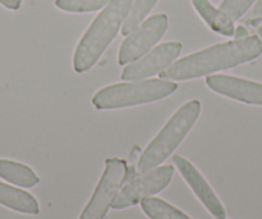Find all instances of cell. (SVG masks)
Returning <instances> with one entry per match:
<instances>
[{
  "label": "cell",
  "mask_w": 262,
  "mask_h": 219,
  "mask_svg": "<svg viewBox=\"0 0 262 219\" xmlns=\"http://www.w3.org/2000/svg\"><path fill=\"white\" fill-rule=\"evenodd\" d=\"M111 0H55V6L66 12L85 13L104 8Z\"/></svg>",
  "instance_id": "cell-16"
},
{
  "label": "cell",
  "mask_w": 262,
  "mask_h": 219,
  "mask_svg": "<svg viewBox=\"0 0 262 219\" xmlns=\"http://www.w3.org/2000/svg\"><path fill=\"white\" fill-rule=\"evenodd\" d=\"M128 177V167L120 158L105 160V168L79 219H104L113 200Z\"/></svg>",
  "instance_id": "cell-5"
},
{
  "label": "cell",
  "mask_w": 262,
  "mask_h": 219,
  "mask_svg": "<svg viewBox=\"0 0 262 219\" xmlns=\"http://www.w3.org/2000/svg\"><path fill=\"white\" fill-rule=\"evenodd\" d=\"M206 84L223 96L247 104L262 105V84L259 82L228 75H212L206 79Z\"/></svg>",
  "instance_id": "cell-10"
},
{
  "label": "cell",
  "mask_w": 262,
  "mask_h": 219,
  "mask_svg": "<svg viewBox=\"0 0 262 219\" xmlns=\"http://www.w3.org/2000/svg\"><path fill=\"white\" fill-rule=\"evenodd\" d=\"M194 8L200 13V16L207 22L208 26L216 31L217 34L223 35V26H221L219 9L215 8L208 0H191Z\"/></svg>",
  "instance_id": "cell-17"
},
{
  "label": "cell",
  "mask_w": 262,
  "mask_h": 219,
  "mask_svg": "<svg viewBox=\"0 0 262 219\" xmlns=\"http://www.w3.org/2000/svg\"><path fill=\"white\" fill-rule=\"evenodd\" d=\"M133 0H111L95 17L80 40L74 54V69L77 73L89 70L105 52L127 17Z\"/></svg>",
  "instance_id": "cell-2"
},
{
  "label": "cell",
  "mask_w": 262,
  "mask_h": 219,
  "mask_svg": "<svg viewBox=\"0 0 262 219\" xmlns=\"http://www.w3.org/2000/svg\"><path fill=\"white\" fill-rule=\"evenodd\" d=\"M0 177L25 188H31L40 182L39 176L31 168L22 163L6 159H0Z\"/></svg>",
  "instance_id": "cell-12"
},
{
  "label": "cell",
  "mask_w": 262,
  "mask_h": 219,
  "mask_svg": "<svg viewBox=\"0 0 262 219\" xmlns=\"http://www.w3.org/2000/svg\"><path fill=\"white\" fill-rule=\"evenodd\" d=\"M173 164L178 168L184 180L186 181L189 187L195 193L196 198L200 199L201 203L210 211L211 215L215 216L216 219H226L225 208L221 204L220 199L217 198L213 188L210 186V183L201 175L200 171L196 169L188 159L180 157V155L173 157Z\"/></svg>",
  "instance_id": "cell-9"
},
{
  "label": "cell",
  "mask_w": 262,
  "mask_h": 219,
  "mask_svg": "<svg viewBox=\"0 0 262 219\" xmlns=\"http://www.w3.org/2000/svg\"><path fill=\"white\" fill-rule=\"evenodd\" d=\"M262 54V41L258 36L233 40L224 44L213 45L207 49L189 54L173 62L163 72L161 79L170 81H185L217 70L229 69L246 62L256 59Z\"/></svg>",
  "instance_id": "cell-1"
},
{
  "label": "cell",
  "mask_w": 262,
  "mask_h": 219,
  "mask_svg": "<svg viewBox=\"0 0 262 219\" xmlns=\"http://www.w3.org/2000/svg\"><path fill=\"white\" fill-rule=\"evenodd\" d=\"M259 21H262V0H257L256 4H254L253 12H252V19H249L248 23L256 25Z\"/></svg>",
  "instance_id": "cell-18"
},
{
  "label": "cell",
  "mask_w": 262,
  "mask_h": 219,
  "mask_svg": "<svg viewBox=\"0 0 262 219\" xmlns=\"http://www.w3.org/2000/svg\"><path fill=\"white\" fill-rule=\"evenodd\" d=\"M200 113L201 103L198 100H189L181 105L140 155L137 164L138 175L162 164L190 132L200 117Z\"/></svg>",
  "instance_id": "cell-3"
},
{
  "label": "cell",
  "mask_w": 262,
  "mask_h": 219,
  "mask_svg": "<svg viewBox=\"0 0 262 219\" xmlns=\"http://www.w3.org/2000/svg\"><path fill=\"white\" fill-rule=\"evenodd\" d=\"M173 176L172 165H162L142 173L134 180L128 181L118 191L112 203V209L121 210L140 203L144 198L156 195L170 185Z\"/></svg>",
  "instance_id": "cell-6"
},
{
  "label": "cell",
  "mask_w": 262,
  "mask_h": 219,
  "mask_svg": "<svg viewBox=\"0 0 262 219\" xmlns=\"http://www.w3.org/2000/svg\"><path fill=\"white\" fill-rule=\"evenodd\" d=\"M178 85L170 80L149 79L137 80L126 84H115L103 87L93 96V105L97 109H120L157 102L170 96Z\"/></svg>",
  "instance_id": "cell-4"
},
{
  "label": "cell",
  "mask_w": 262,
  "mask_h": 219,
  "mask_svg": "<svg viewBox=\"0 0 262 219\" xmlns=\"http://www.w3.org/2000/svg\"><path fill=\"white\" fill-rule=\"evenodd\" d=\"M167 26L166 14H155L145 19L123 40L118 52V63L121 65L128 64L147 54L162 39Z\"/></svg>",
  "instance_id": "cell-7"
},
{
  "label": "cell",
  "mask_w": 262,
  "mask_h": 219,
  "mask_svg": "<svg viewBox=\"0 0 262 219\" xmlns=\"http://www.w3.org/2000/svg\"><path fill=\"white\" fill-rule=\"evenodd\" d=\"M181 49L183 46L178 41L158 45L142 58L125 67V69L121 73V79L126 81H137V80H145L148 77H152L153 75L163 72L178 59Z\"/></svg>",
  "instance_id": "cell-8"
},
{
  "label": "cell",
  "mask_w": 262,
  "mask_h": 219,
  "mask_svg": "<svg viewBox=\"0 0 262 219\" xmlns=\"http://www.w3.org/2000/svg\"><path fill=\"white\" fill-rule=\"evenodd\" d=\"M156 3H157V0H134L133 4H131L127 17H126L125 22H123L122 29H121L122 35L127 36L140 23H143L148 14L153 9V7L156 6Z\"/></svg>",
  "instance_id": "cell-15"
},
{
  "label": "cell",
  "mask_w": 262,
  "mask_h": 219,
  "mask_svg": "<svg viewBox=\"0 0 262 219\" xmlns=\"http://www.w3.org/2000/svg\"><path fill=\"white\" fill-rule=\"evenodd\" d=\"M0 204L14 211L30 215H37L40 206L31 193L0 182Z\"/></svg>",
  "instance_id": "cell-11"
},
{
  "label": "cell",
  "mask_w": 262,
  "mask_h": 219,
  "mask_svg": "<svg viewBox=\"0 0 262 219\" xmlns=\"http://www.w3.org/2000/svg\"><path fill=\"white\" fill-rule=\"evenodd\" d=\"M247 36H248V31H247L246 27L244 26L235 27V30H234V37H235V40L246 39Z\"/></svg>",
  "instance_id": "cell-20"
},
{
  "label": "cell",
  "mask_w": 262,
  "mask_h": 219,
  "mask_svg": "<svg viewBox=\"0 0 262 219\" xmlns=\"http://www.w3.org/2000/svg\"><path fill=\"white\" fill-rule=\"evenodd\" d=\"M0 4L6 7L7 9L17 11V9L21 8L22 0H0Z\"/></svg>",
  "instance_id": "cell-19"
},
{
  "label": "cell",
  "mask_w": 262,
  "mask_h": 219,
  "mask_svg": "<svg viewBox=\"0 0 262 219\" xmlns=\"http://www.w3.org/2000/svg\"><path fill=\"white\" fill-rule=\"evenodd\" d=\"M142 209L149 219H191L179 210L176 206L158 198H144L142 201Z\"/></svg>",
  "instance_id": "cell-14"
},
{
  "label": "cell",
  "mask_w": 262,
  "mask_h": 219,
  "mask_svg": "<svg viewBox=\"0 0 262 219\" xmlns=\"http://www.w3.org/2000/svg\"><path fill=\"white\" fill-rule=\"evenodd\" d=\"M257 34H258V35H257V36H258L259 40H261V41H262V26H259L258 32H257Z\"/></svg>",
  "instance_id": "cell-21"
},
{
  "label": "cell",
  "mask_w": 262,
  "mask_h": 219,
  "mask_svg": "<svg viewBox=\"0 0 262 219\" xmlns=\"http://www.w3.org/2000/svg\"><path fill=\"white\" fill-rule=\"evenodd\" d=\"M256 0H223L219 7L224 36H233L234 23L248 11Z\"/></svg>",
  "instance_id": "cell-13"
}]
</instances>
